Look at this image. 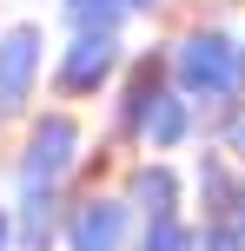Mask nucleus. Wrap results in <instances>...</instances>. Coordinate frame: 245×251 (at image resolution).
I'll return each mask as SVG.
<instances>
[{
	"instance_id": "f257e3e1",
	"label": "nucleus",
	"mask_w": 245,
	"mask_h": 251,
	"mask_svg": "<svg viewBox=\"0 0 245 251\" xmlns=\"http://www.w3.org/2000/svg\"><path fill=\"white\" fill-rule=\"evenodd\" d=\"M33 73H40V33L33 26H7L0 33V119L27 106Z\"/></svg>"
},
{
	"instance_id": "f03ea898",
	"label": "nucleus",
	"mask_w": 245,
	"mask_h": 251,
	"mask_svg": "<svg viewBox=\"0 0 245 251\" xmlns=\"http://www.w3.org/2000/svg\"><path fill=\"white\" fill-rule=\"evenodd\" d=\"M73 146H80V132H73V119H47L33 132V146H27V165H20V185H27V199H40V192L53 185V178L73 165Z\"/></svg>"
},
{
	"instance_id": "7ed1b4c3",
	"label": "nucleus",
	"mask_w": 245,
	"mask_h": 251,
	"mask_svg": "<svg viewBox=\"0 0 245 251\" xmlns=\"http://www.w3.org/2000/svg\"><path fill=\"white\" fill-rule=\"evenodd\" d=\"M106 73H113V40H80V47H73V60H66L60 66V86L66 93H86V86H100V79Z\"/></svg>"
},
{
	"instance_id": "20e7f679",
	"label": "nucleus",
	"mask_w": 245,
	"mask_h": 251,
	"mask_svg": "<svg viewBox=\"0 0 245 251\" xmlns=\"http://www.w3.org/2000/svg\"><path fill=\"white\" fill-rule=\"evenodd\" d=\"M119 231H126L119 205H80V218H73V251H119Z\"/></svg>"
},
{
	"instance_id": "39448f33",
	"label": "nucleus",
	"mask_w": 245,
	"mask_h": 251,
	"mask_svg": "<svg viewBox=\"0 0 245 251\" xmlns=\"http://www.w3.org/2000/svg\"><path fill=\"white\" fill-rule=\"evenodd\" d=\"M0 238H7V218H0Z\"/></svg>"
},
{
	"instance_id": "423d86ee",
	"label": "nucleus",
	"mask_w": 245,
	"mask_h": 251,
	"mask_svg": "<svg viewBox=\"0 0 245 251\" xmlns=\"http://www.w3.org/2000/svg\"><path fill=\"white\" fill-rule=\"evenodd\" d=\"M126 7H146V0H126Z\"/></svg>"
}]
</instances>
